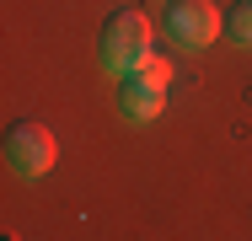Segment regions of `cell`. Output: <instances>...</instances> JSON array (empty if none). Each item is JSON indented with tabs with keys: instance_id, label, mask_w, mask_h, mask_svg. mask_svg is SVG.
Listing matches in <instances>:
<instances>
[{
	"instance_id": "obj_5",
	"label": "cell",
	"mask_w": 252,
	"mask_h": 241,
	"mask_svg": "<svg viewBox=\"0 0 252 241\" xmlns=\"http://www.w3.org/2000/svg\"><path fill=\"white\" fill-rule=\"evenodd\" d=\"M225 32H231V43H242V48H252V0H242L231 16H225Z\"/></svg>"
},
{
	"instance_id": "obj_3",
	"label": "cell",
	"mask_w": 252,
	"mask_h": 241,
	"mask_svg": "<svg viewBox=\"0 0 252 241\" xmlns=\"http://www.w3.org/2000/svg\"><path fill=\"white\" fill-rule=\"evenodd\" d=\"M54 155H59V145H54V134L43 123H16L5 134V166L16 177H27V182H38L43 172H54Z\"/></svg>"
},
{
	"instance_id": "obj_4",
	"label": "cell",
	"mask_w": 252,
	"mask_h": 241,
	"mask_svg": "<svg viewBox=\"0 0 252 241\" xmlns=\"http://www.w3.org/2000/svg\"><path fill=\"white\" fill-rule=\"evenodd\" d=\"M220 27H225V16H220L209 0H172V5H166V38H172L177 48L215 43Z\"/></svg>"
},
{
	"instance_id": "obj_1",
	"label": "cell",
	"mask_w": 252,
	"mask_h": 241,
	"mask_svg": "<svg viewBox=\"0 0 252 241\" xmlns=\"http://www.w3.org/2000/svg\"><path fill=\"white\" fill-rule=\"evenodd\" d=\"M145 54H151V16H145V11L124 5V11H113V16L102 22V64H107L113 81L129 75Z\"/></svg>"
},
{
	"instance_id": "obj_2",
	"label": "cell",
	"mask_w": 252,
	"mask_h": 241,
	"mask_svg": "<svg viewBox=\"0 0 252 241\" xmlns=\"http://www.w3.org/2000/svg\"><path fill=\"white\" fill-rule=\"evenodd\" d=\"M166 86H172V64L161 54H145L129 75H118V113L129 123H145L166 107Z\"/></svg>"
}]
</instances>
